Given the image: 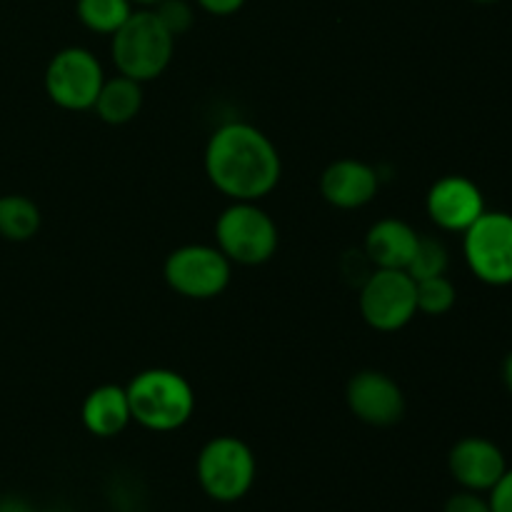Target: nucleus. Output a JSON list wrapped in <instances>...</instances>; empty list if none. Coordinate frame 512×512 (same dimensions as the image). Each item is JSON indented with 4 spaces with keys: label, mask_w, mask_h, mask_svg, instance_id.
<instances>
[{
    "label": "nucleus",
    "mask_w": 512,
    "mask_h": 512,
    "mask_svg": "<svg viewBox=\"0 0 512 512\" xmlns=\"http://www.w3.org/2000/svg\"><path fill=\"white\" fill-rule=\"evenodd\" d=\"M85 430L95 438H115L133 420L128 403V390L120 385H98L90 390L80 408Z\"/></svg>",
    "instance_id": "nucleus-15"
},
{
    "label": "nucleus",
    "mask_w": 512,
    "mask_h": 512,
    "mask_svg": "<svg viewBox=\"0 0 512 512\" xmlns=\"http://www.w3.org/2000/svg\"><path fill=\"white\" fill-rule=\"evenodd\" d=\"M475 3H498V0H475Z\"/></svg>",
    "instance_id": "nucleus-28"
},
{
    "label": "nucleus",
    "mask_w": 512,
    "mask_h": 512,
    "mask_svg": "<svg viewBox=\"0 0 512 512\" xmlns=\"http://www.w3.org/2000/svg\"><path fill=\"white\" fill-rule=\"evenodd\" d=\"M420 235L405 220L383 218L365 235V258L375 268L408 270Z\"/></svg>",
    "instance_id": "nucleus-14"
},
{
    "label": "nucleus",
    "mask_w": 512,
    "mask_h": 512,
    "mask_svg": "<svg viewBox=\"0 0 512 512\" xmlns=\"http://www.w3.org/2000/svg\"><path fill=\"white\" fill-rule=\"evenodd\" d=\"M80 23L100 35H115L133 15L130 0H78L75 5Z\"/></svg>",
    "instance_id": "nucleus-18"
},
{
    "label": "nucleus",
    "mask_w": 512,
    "mask_h": 512,
    "mask_svg": "<svg viewBox=\"0 0 512 512\" xmlns=\"http://www.w3.org/2000/svg\"><path fill=\"white\" fill-rule=\"evenodd\" d=\"M140 108H143V83L120 73L115 78H105L93 105L95 115L108 125L130 123L140 113Z\"/></svg>",
    "instance_id": "nucleus-16"
},
{
    "label": "nucleus",
    "mask_w": 512,
    "mask_h": 512,
    "mask_svg": "<svg viewBox=\"0 0 512 512\" xmlns=\"http://www.w3.org/2000/svg\"><path fill=\"white\" fill-rule=\"evenodd\" d=\"M425 210L440 230L465 233L485 213L483 190L465 175H445L435 180L425 198Z\"/></svg>",
    "instance_id": "nucleus-11"
},
{
    "label": "nucleus",
    "mask_w": 512,
    "mask_h": 512,
    "mask_svg": "<svg viewBox=\"0 0 512 512\" xmlns=\"http://www.w3.org/2000/svg\"><path fill=\"white\" fill-rule=\"evenodd\" d=\"M215 243L230 263L263 265L275 255L280 233L275 220L250 200H233L215 223Z\"/></svg>",
    "instance_id": "nucleus-4"
},
{
    "label": "nucleus",
    "mask_w": 512,
    "mask_h": 512,
    "mask_svg": "<svg viewBox=\"0 0 512 512\" xmlns=\"http://www.w3.org/2000/svg\"><path fill=\"white\" fill-rule=\"evenodd\" d=\"M360 315L380 333H395L418 315V293L408 270L375 268L360 288Z\"/></svg>",
    "instance_id": "nucleus-8"
},
{
    "label": "nucleus",
    "mask_w": 512,
    "mask_h": 512,
    "mask_svg": "<svg viewBox=\"0 0 512 512\" xmlns=\"http://www.w3.org/2000/svg\"><path fill=\"white\" fill-rule=\"evenodd\" d=\"M255 455L235 435H218L203 445L195 463L198 483L215 503H235L245 498L255 483Z\"/></svg>",
    "instance_id": "nucleus-5"
},
{
    "label": "nucleus",
    "mask_w": 512,
    "mask_h": 512,
    "mask_svg": "<svg viewBox=\"0 0 512 512\" xmlns=\"http://www.w3.org/2000/svg\"><path fill=\"white\" fill-rule=\"evenodd\" d=\"M130 3H138V5H158L163 0H130Z\"/></svg>",
    "instance_id": "nucleus-27"
},
{
    "label": "nucleus",
    "mask_w": 512,
    "mask_h": 512,
    "mask_svg": "<svg viewBox=\"0 0 512 512\" xmlns=\"http://www.w3.org/2000/svg\"><path fill=\"white\" fill-rule=\"evenodd\" d=\"M45 93L63 110H93L105 73L100 60L85 48H63L45 68Z\"/></svg>",
    "instance_id": "nucleus-9"
},
{
    "label": "nucleus",
    "mask_w": 512,
    "mask_h": 512,
    "mask_svg": "<svg viewBox=\"0 0 512 512\" xmlns=\"http://www.w3.org/2000/svg\"><path fill=\"white\" fill-rule=\"evenodd\" d=\"M165 283L190 300H210L225 293L233 275V263L218 245H183L165 258Z\"/></svg>",
    "instance_id": "nucleus-7"
},
{
    "label": "nucleus",
    "mask_w": 512,
    "mask_h": 512,
    "mask_svg": "<svg viewBox=\"0 0 512 512\" xmlns=\"http://www.w3.org/2000/svg\"><path fill=\"white\" fill-rule=\"evenodd\" d=\"M380 178L375 168L355 158H343L330 163L320 178V193L333 208L358 210L373 203L378 195Z\"/></svg>",
    "instance_id": "nucleus-13"
},
{
    "label": "nucleus",
    "mask_w": 512,
    "mask_h": 512,
    "mask_svg": "<svg viewBox=\"0 0 512 512\" xmlns=\"http://www.w3.org/2000/svg\"><path fill=\"white\" fill-rule=\"evenodd\" d=\"M43 512H65V510H43Z\"/></svg>",
    "instance_id": "nucleus-29"
},
{
    "label": "nucleus",
    "mask_w": 512,
    "mask_h": 512,
    "mask_svg": "<svg viewBox=\"0 0 512 512\" xmlns=\"http://www.w3.org/2000/svg\"><path fill=\"white\" fill-rule=\"evenodd\" d=\"M443 512H493V510H490L488 498H483V493L460 490V493L450 495Z\"/></svg>",
    "instance_id": "nucleus-22"
},
{
    "label": "nucleus",
    "mask_w": 512,
    "mask_h": 512,
    "mask_svg": "<svg viewBox=\"0 0 512 512\" xmlns=\"http://www.w3.org/2000/svg\"><path fill=\"white\" fill-rule=\"evenodd\" d=\"M198 5L210 15H233L243 8L245 0H198Z\"/></svg>",
    "instance_id": "nucleus-24"
},
{
    "label": "nucleus",
    "mask_w": 512,
    "mask_h": 512,
    "mask_svg": "<svg viewBox=\"0 0 512 512\" xmlns=\"http://www.w3.org/2000/svg\"><path fill=\"white\" fill-rule=\"evenodd\" d=\"M125 390L133 420L153 433H173L183 428L195 413L193 385L175 370H143Z\"/></svg>",
    "instance_id": "nucleus-2"
},
{
    "label": "nucleus",
    "mask_w": 512,
    "mask_h": 512,
    "mask_svg": "<svg viewBox=\"0 0 512 512\" xmlns=\"http://www.w3.org/2000/svg\"><path fill=\"white\" fill-rule=\"evenodd\" d=\"M350 413L375 428H390L405 415V395L400 385L380 370H360L345 390Z\"/></svg>",
    "instance_id": "nucleus-10"
},
{
    "label": "nucleus",
    "mask_w": 512,
    "mask_h": 512,
    "mask_svg": "<svg viewBox=\"0 0 512 512\" xmlns=\"http://www.w3.org/2000/svg\"><path fill=\"white\" fill-rule=\"evenodd\" d=\"M40 208L28 195H0V238L10 243H25L40 230Z\"/></svg>",
    "instance_id": "nucleus-17"
},
{
    "label": "nucleus",
    "mask_w": 512,
    "mask_h": 512,
    "mask_svg": "<svg viewBox=\"0 0 512 512\" xmlns=\"http://www.w3.org/2000/svg\"><path fill=\"white\" fill-rule=\"evenodd\" d=\"M205 175L230 200L258 203L273 193L283 163L273 140L250 123H225L205 145Z\"/></svg>",
    "instance_id": "nucleus-1"
},
{
    "label": "nucleus",
    "mask_w": 512,
    "mask_h": 512,
    "mask_svg": "<svg viewBox=\"0 0 512 512\" xmlns=\"http://www.w3.org/2000/svg\"><path fill=\"white\" fill-rule=\"evenodd\" d=\"M450 265V253L445 248L443 240L430 238V235H420L418 248H415L413 260L408 265V275L418 283V280L435 278V275H445Z\"/></svg>",
    "instance_id": "nucleus-19"
},
{
    "label": "nucleus",
    "mask_w": 512,
    "mask_h": 512,
    "mask_svg": "<svg viewBox=\"0 0 512 512\" xmlns=\"http://www.w3.org/2000/svg\"><path fill=\"white\" fill-rule=\"evenodd\" d=\"M488 503L493 512H512V468L488 490Z\"/></svg>",
    "instance_id": "nucleus-23"
},
{
    "label": "nucleus",
    "mask_w": 512,
    "mask_h": 512,
    "mask_svg": "<svg viewBox=\"0 0 512 512\" xmlns=\"http://www.w3.org/2000/svg\"><path fill=\"white\" fill-rule=\"evenodd\" d=\"M415 293H418V313L433 315V318L450 313L455 300H458V290H455V285L445 275L418 280Z\"/></svg>",
    "instance_id": "nucleus-20"
},
{
    "label": "nucleus",
    "mask_w": 512,
    "mask_h": 512,
    "mask_svg": "<svg viewBox=\"0 0 512 512\" xmlns=\"http://www.w3.org/2000/svg\"><path fill=\"white\" fill-rule=\"evenodd\" d=\"M175 38L155 10H138L113 35L110 55L120 75L138 83L160 78L173 60Z\"/></svg>",
    "instance_id": "nucleus-3"
},
{
    "label": "nucleus",
    "mask_w": 512,
    "mask_h": 512,
    "mask_svg": "<svg viewBox=\"0 0 512 512\" xmlns=\"http://www.w3.org/2000/svg\"><path fill=\"white\" fill-rule=\"evenodd\" d=\"M448 470L463 490L488 493L508 470V460H505L500 445H495L493 440L470 435V438L458 440L450 448Z\"/></svg>",
    "instance_id": "nucleus-12"
},
{
    "label": "nucleus",
    "mask_w": 512,
    "mask_h": 512,
    "mask_svg": "<svg viewBox=\"0 0 512 512\" xmlns=\"http://www.w3.org/2000/svg\"><path fill=\"white\" fill-rule=\"evenodd\" d=\"M503 383H505V388H508V393L512 395V353L505 358V363H503Z\"/></svg>",
    "instance_id": "nucleus-26"
},
{
    "label": "nucleus",
    "mask_w": 512,
    "mask_h": 512,
    "mask_svg": "<svg viewBox=\"0 0 512 512\" xmlns=\"http://www.w3.org/2000/svg\"><path fill=\"white\" fill-rule=\"evenodd\" d=\"M155 15L160 18V23L168 28V33L173 38L188 33L190 25H193V8H190L185 0H163V3L155 5Z\"/></svg>",
    "instance_id": "nucleus-21"
},
{
    "label": "nucleus",
    "mask_w": 512,
    "mask_h": 512,
    "mask_svg": "<svg viewBox=\"0 0 512 512\" xmlns=\"http://www.w3.org/2000/svg\"><path fill=\"white\" fill-rule=\"evenodd\" d=\"M463 253L480 283L512 285V215L485 210L463 233Z\"/></svg>",
    "instance_id": "nucleus-6"
},
{
    "label": "nucleus",
    "mask_w": 512,
    "mask_h": 512,
    "mask_svg": "<svg viewBox=\"0 0 512 512\" xmlns=\"http://www.w3.org/2000/svg\"><path fill=\"white\" fill-rule=\"evenodd\" d=\"M0 512H35L25 500L8 495V498H0Z\"/></svg>",
    "instance_id": "nucleus-25"
}]
</instances>
